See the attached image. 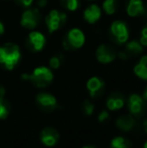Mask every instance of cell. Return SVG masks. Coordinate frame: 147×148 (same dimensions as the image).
I'll use <instances>...</instances> for the list:
<instances>
[{
  "label": "cell",
  "mask_w": 147,
  "mask_h": 148,
  "mask_svg": "<svg viewBox=\"0 0 147 148\" xmlns=\"http://www.w3.org/2000/svg\"><path fill=\"white\" fill-rule=\"evenodd\" d=\"M21 58L20 49L17 45L8 42L0 47V64L6 70H13Z\"/></svg>",
  "instance_id": "obj_1"
},
{
  "label": "cell",
  "mask_w": 147,
  "mask_h": 148,
  "mask_svg": "<svg viewBox=\"0 0 147 148\" xmlns=\"http://www.w3.org/2000/svg\"><path fill=\"white\" fill-rule=\"evenodd\" d=\"M22 79L31 82L37 88H45L53 82V74L51 68L41 66L34 69L31 74H23Z\"/></svg>",
  "instance_id": "obj_2"
},
{
  "label": "cell",
  "mask_w": 147,
  "mask_h": 148,
  "mask_svg": "<svg viewBox=\"0 0 147 148\" xmlns=\"http://www.w3.org/2000/svg\"><path fill=\"white\" fill-rule=\"evenodd\" d=\"M86 42V36L80 28H71L63 40L64 49L67 51H75L83 47Z\"/></svg>",
  "instance_id": "obj_3"
},
{
  "label": "cell",
  "mask_w": 147,
  "mask_h": 148,
  "mask_svg": "<svg viewBox=\"0 0 147 148\" xmlns=\"http://www.w3.org/2000/svg\"><path fill=\"white\" fill-rule=\"evenodd\" d=\"M67 14L57 9H53L45 16V24L49 33H53L65 25L67 22Z\"/></svg>",
  "instance_id": "obj_4"
},
{
  "label": "cell",
  "mask_w": 147,
  "mask_h": 148,
  "mask_svg": "<svg viewBox=\"0 0 147 148\" xmlns=\"http://www.w3.org/2000/svg\"><path fill=\"white\" fill-rule=\"evenodd\" d=\"M111 37L119 45L126 43L129 39V29L127 24L122 20H115L110 25Z\"/></svg>",
  "instance_id": "obj_5"
},
{
  "label": "cell",
  "mask_w": 147,
  "mask_h": 148,
  "mask_svg": "<svg viewBox=\"0 0 147 148\" xmlns=\"http://www.w3.org/2000/svg\"><path fill=\"white\" fill-rule=\"evenodd\" d=\"M128 110L134 117H142L146 111V101L142 96L138 94H132L128 98Z\"/></svg>",
  "instance_id": "obj_6"
},
{
  "label": "cell",
  "mask_w": 147,
  "mask_h": 148,
  "mask_svg": "<svg viewBox=\"0 0 147 148\" xmlns=\"http://www.w3.org/2000/svg\"><path fill=\"white\" fill-rule=\"evenodd\" d=\"M40 12L37 8H28L21 14L20 24L26 29H34L40 21Z\"/></svg>",
  "instance_id": "obj_7"
},
{
  "label": "cell",
  "mask_w": 147,
  "mask_h": 148,
  "mask_svg": "<svg viewBox=\"0 0 147 148\" xmlns=\"http://www.w3.org/2000/svg\"><path fill=\"white\" fill-rule=\"evenodd\" d=\"M116 58H117V53L112 45L103 43L97 47L96 59L100 64H111L116 60Z\"/></svg>",
  "instance_id": "obj_8"
},
{
  "label": "cell",
  "mask_w": 147,
  "mask_h": 148,
  "mask_svg": "<svg viewBox=\"0 0 147 148\" xmlns=\"http://www.w3.org/2000/svg\"><path fill=\"white\" fill-rule=\"evenodd\" d=\"M36 102L39 109L44 112H53L57 107V98L51 94L45 93V92L37 94Z\"/></svg>",
  "instance_id": "obj_9"
},
{
  "label": "cell",
  "mask_w": 147,
  "mask_h": 148,
  "mask_svg": "<svg viewBox=\"0 0 147 148\" xmlns=\"http://www.w3.org/2000/svg\"><path fill=\"white\" fill-rule=\"evenodd\" d=\"M87 90L92 98H100L105 92V83L99 77H92L87 82Z\"/></svg>",
  "instance_id": "obj_10"
},
{
  "label": "cell",
  "mask_w": 147,
  "mask_h": 148,
  "mask_svg": "<svg viewBox=\"0 0 147 148\" xmlns=\"http://www.w3.org/2000/svg\"><path fill=\"white\" fill-rule=\"evenodd\" d=\"M26 43L30 51H40L45 45V36L40 31H31L28 34Z\"/></svg>",
  "instance_id": "obj_11"
},
{
  "label": "cell",
  "mask_w": 147,
  "mask_h": 148,
  "mask_svg": "<svg viewBox=\"0 0 147 148\" xmlns=\"http://www.w3.org/2000/svg\"><path fill=\"white\" fill-rule=\"evenodd\" d=\"M59 139V133L57 129L53 127L43 128L40 132V141L43 145L47 147L55 146Z\"/></svg>",
  "instance_id": "obj_12"
},
{
  "label": "cell",
  "mask_w": 147,
  "mask_h": 148,
  "mask_svg": "<svg viewBox=\"0 0 147 148\" xmlns=\"http://www.w3.org/2000/svg\"><path fill=\"white\" fill-rule=\"evenodd\" d=\"M84 19L86 20L88 23L94 24L96 23L98 20L101 19V16H102V9L99 5L97 4H91L89 5L86 9L84 10Z\"/></svg>",
  "instance_id": "obj_13"
},
{
  "label": "cell",
  "mask_w": 147,
  "mask_h": 148,
  "mask_svg": "<svg viewBox=\"0 0 147 148\" xmlns=\"http://www.w3.org/2000/svg\"><path fill=\"white\" fill-rule=\"evenodd\" d=\"M126 11L130 17L141 16L145 11V6L142 0H129L126 5Z\"/></svg>",
  "instance_id": "obj_14"
},
{
  "label": "cell",
  "mask_w": 147,
  "mask_h": 148,
  "mask_svg": "<svg viewBox=\"0 0 147 148\" xmlns=\"http://www.w3.org/2000/svg\"><path fill=\"white\" fill-rule=\"evenodd\" d=\"M125 104V98L120 93H112L110 94L106 101V106L110 111H116L123 108Z\"/></svg>",
  "instance_id": "obj_15"
},
{
  "label": "cell",
  "mask_w": 147,
  "mask_h": 148,
  "mask_svg": "<svg viewBox=\"0 0 147 148\" xmlns=\"http://www.w3.org/2000/svg\"><path fill=\"white\" fill-rule=\"evenodd\" d=\"M135 125H136V121L134 119V116L128 115V114L119 116L117 118V120H116V126H117V128L120 129L121 131H125V132L131 131L135 127Z\"/></svg>",
  "instance_id": "obj_16"
},
{
  "label": "cell",
  "mask_w": 147,
  "mask_h": 148,
  "mask_svg": "<svg viewBox=\"0 0 147 148\" xmlns=\"http://www.w3.org/2000/svg\"><path fill=\"white\" fill-rule=\"evenodd\" d=\"M124 51H125V53L127 55V57L129 59L133 57H137V56H139L143 51V45H141V42L139 40L133 39V40L126 42Z\"/></svg>",
  "instance_id": "obj_17"
},
{
  "label": "cell",
  "mask_w": 147,
  "mask_h": 148,
  "mask_svg": "<svg viewBox=\"0 0 147 148\" xmlns=\"http://www.w3.org/2000/svg\"><path fill=\"white\" fill-rule=\"evenodd\" d=\"M134 74L139 79L147 81V56L140 58L137 64L134 66Z\"/></svg>",
  "instance_id": "obj_18"
},
{
  "label": "cell",
  "mask_w": 147,
  "mask_h": 148,
  "mask_svg": "<svg viewBox=\"0 0 147 148\" xmlns=\"http://www.w3.org/2000/svg\"><path fill=\"white\" fill-rule=\"evenodd\" d=\"M111 148H131V142L123 136L114 137L111 140Z\"/></svg>",
  "instance_id": "obj_19"
},
{
  "label": "cell",
  "mask_w": 147,
  "mask_h": 148,
  "mask_svg": "<svg viewBox=\"0 0 147 148\" xmlns=\"http://www.w3.org/2000/svg\"><path fill=\"white\" fill-rule=\"evenodd\" d=\"M102 9L105 13L108 15H113L118 10V3L117 0H104L102 4Z\"/></svg>",
  "instance_id": "obj_20"
},
{
  "label": "cell",
  "mask_w": 147,
  "mask_h": 148,
  "mask_svg": "<svg viewBox=\"0 0 147 148\" xmlns=\"http://www.w3.org/2000/svg\"><path fill=\"white\" fill-rule=\"evenodd\" d=\"M11 106L8 100L4 98V95H0V119H5L9 115Z\"/></svg>",
  "instance_id": "obj_21"
},
{
  "label": "cell",
  "mask_w": 147,
  "mask_h": 148,
  "mask_svg": "<svg viewBox=\"0 0 147 148\" xmlns=\"http://www.w3.org/2000/svg\"><path fill=\"white\" fill-rule=\"evenodd\" d=\"M61 3L69 11H76L80 6L79 0H61Z\"/></svg>",
  "instance_id": "obj_22"
},
{
  "label": "cell",
  "mask_w": 147,
  "mask_h": 148,
  "mask_svg": "<svg viewBox=\"0 0 147 148\" xmlns=\"http://www.w3.org/2000/svg\"><path fill=\"white\" fill-rule=\"evenodd\" d=\"M62 62H63V57L61 55L53 56L49 60V68L53 69V70H57L62 66Z\"/></svg>",
  "instance_id": "obj_23"
},
{
  "label": "cell",
  "mask_w": 147,
  "mask_h": 148,
  "mask_svg": "<svg viewBox=\"0 0 147 148\" xmlns=\"http://www.w3.org/2000/svg\"><path fill=\"white\" fill-rule=\"evenodd\" d=\"M82 110H83V113H84L85 115L90 116L94 113L95 105L91 101L86 100V101H84V103H83V105H82Z\"/></svg>",
  "instance_id": "obj_24"
},
{
  "label": "cell",
  "mask_w": 147,
  "mask_h": 148,
  "mask_svg": "<svg viewBox=\"0 0 147 148\" xmlns=\"http://www.w3.org/2000/svg\"><path fill=\"white\" fill-rule=\"evenodd\" d=\"M109 118H110V114L107 110H102L98 115V121L101 123L106 122L107 120H109Z\"/></svg>",
  "instance_id": "obj_25"
},
{
  "label": "cell",
  "mask_w": 147,
  "mask_h": 148,
  "mask_svg": "<svg viewBox=\"0 0 147 148\" xmlns=\"http://www.w3.org/2000/svg\"><path fill=\"white\" fill-rule=\"evenodd\" d=\"M140 42L143 47H147V24L144 25V27L141 30V36H140Z\"/></svg>",
  "instance_id": "obj_26"
},
{
  "label": "cell",
  "mask_w": 147,
  "mask_h": 148,
  "mask_svg": "<svg viewBox=\"0 0 147 148\" xmlns=\"http://www.w3.org/2000/svg\"><path fill=\"white\" fill-rule=\"evenodd\" d=\"M15 2L22 7H29L34 2V0H15Z\"/></svg>",
  "instance_id": "obj_27"
},
{
  "label": "cell",
  "mask_w": 147,
  "mask_h": 148,
  "mask_svg": "<svg viewBox=\"0 0 147 148\" xmlns=\"http://www.w3.org/2000/svg\"><path fill=\"white\" fill-rule=\"evenodd\" d=\"M36 4L39 8H43L46 6L47 4V0H37L36 1Z\"/></svg>",
  "instance_id": "obj_28"
},
{
  "label": "cell",
  "mask_w": 147,
  "mask_h": 148,
  "mask_svg": "<svg viewBox=\"0 0 147 148\" xmlns=\"http://www.w3.org/2000/svg\"><path fill=\"white\" fill-rule=\"evenodd\" d=\"M4 31H5V27H4L3 23H2V22L0 21V36H1V35L3 34Z\"/></svg>",
  "instance_id": "obj_29"
},
{
  "label": "cell",
  "mask_w": 147,
  "mask_h": 148,
  "mask_svg": "<svg viewBox=\"0 0 147 148\" xmlns=\"http://www.w3.org/2000/svg\"><path fill=\"white\" fill-rule=\"evenodd\" d=\"M142 98H143L145 101H147V86L145 87V89H144V91H143V94H142Z\"/></svg>",
  "instance_id": "obj_30"
},
{
  "label": "cell",
  "mask_w": 147,
  "mask_h": 148,
  "mask_svg": "<svg viewBox=\"0 0 147 148\" xmlns=\"http://www.w3.org/2000/svg\"><path fill=\"white\" fill-rule=\"evenodd\" d=\"M143 129L145 131V133H147V118L143 121Z\"/></svg>",
  "instance_id": "obj_31"
},
{
  "label": "cell",
  "mask_w": 147,
  "mask_h": 148,
  "mask_svg": "<svg viewBox=\"0 0 147 148\" xmlns=\"http://www.w3.org/2000/svg\"><path fill=\"white\" fill-rule=\"evenodd\" d=\"M83 148H97V147L94 146V145H86V146H84Z\"/></svg>",
  "instance_id": "obj_32"
},
{
  "label": "cell",
  "mask_w": 147,
  "mask_h": 148,
  "mask_svg": "<svg viewBox=\"0 0 147 148\" xmlns=\"http://www.w3.org/2000/svg\"><path fill=\"white\" fill-rule=\"evenodd\" d=\"M143 148H147V141L145 143H144V145H143Z\"/></svg>",
  "instance_id": "obj_33"
},
{
  "label": "cell",
  "mask_w": 147,
  "mask_h": 148,
  "mask_svg": "<svg viewBox=\"0 0 147 148\" xmlns=\"http://www.w3.org/2000/svg\"><path fill=\"white\" fill-rule=\"evenodd\" d=\"M90 1H94V0H90Z\"/></svg>",
  "instance_id": "obj_34"
}]
</instances>
